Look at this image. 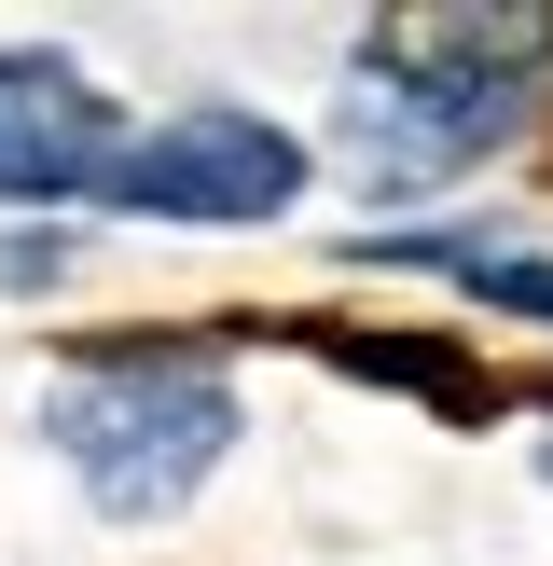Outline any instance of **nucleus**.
<instances>
[{
    "label": "nucleus",
    "instance_id": "6e6552de",
    "mask_svg": "<svg viewBox=\"0 0 553 566\" xmlns=\"http://www.w3.org/2000/svg\"><path fill=\"white\" fill-rule=\"evenodd\" d=\"M540 470H553V442H540Z\"/></svg>",
    "mask_w": 553,
    "mask_h": 566
},
{
    "label": "nucleus",
    "instance_id": "39448f33",
    "mask_svg": "<svg viewBox=\"0 0 553 566\" xmlns=\"http://www.w3.org/2000/svg\"><path fill=\"white\" fill-rule=\"evenodd\" d=\"M387 263L457 276V291L498 304V318H553V249L540 235H387Z\"/></svg>",
    "mask_w": 553,
    "mask_h": 566
},
{
    "label": "nucleus",
    "instance_id": "7ed1b4c3",
    "mask_svg": "<svg viewBox=\"0 0 553 566\" xmlns=\"http://www.w3.org/2000/svg\"><path fill=\"white\" fill-rule=\"evenodd\" d=\"M291 193H304V138L263 125V111H221V97L166 111V125L111 166V208H138V221H194V235L276 221Z\"/></svg>",
    "mask_w": 553,
    "mask_h": 566
},
{
    "label": "nucleus",
    "instance_id": "20e7f679",
    "mask_svg": "<svg viewBox=\"0 0 553 566\" xmlns=\"http://www.w3.org/2000/svg\"><path fill=\"white\" fill-rule=\"evenodd\" d=\"M125 111L70 70V55H0V208H70V193H111L125 166Z\"/></svg>",
    "mask_w": 553,
    "mask_h": 566
},
{
    "label": "nucleus",
    "instance_id": "0eeeda50",
    "mask_svg": "<svg viewBox=\"0 0 553 566\" xmlns=\"http://www.w3.org/2000/svg\"><path fill=\"white\" fill-rule=\"evenodd\" d=\"M28 276H55V235H0V291H28Z\"/></svg>",
    "mask_w": 553,
    "mask_h": 566
},
{
    "label": "nucleus",
    "instance_id": "f257e3e1",
    "mask_svg": "<svg viewBox=\"0 0 553 566\" xmlns=\"http://www.w3.org/2000/svg\"><path fill=\"white\" fill-rule=\"evenodd\" d=\"M540 55H553V14H387L346 70L332 138L374 193H429L525 125Z\"/></svg>",
    "mask_w": 553,
    "mask_h": 566
},
{
    "label": "nucleus",
    "instance_id": "423d86ee",
    "mask_svg": "<svg viewBox=\"0 0 553 566\" xmlns=\"http://www.w3.org/2000/svg\"><path fill=\"white\" fill-rule=\"evenodd\" d=\"M319 359H346V374H374V387H415V401H442V415H470V401H484V374H470V359H442V346H374V332H319Z\"/></svg>",
    "mask_w": 553,
    "mask_h": 566
},
{
    "label": "nucleus",
    "instance_id": "f03ea898",
    "mask_svg": "<svg viewBox=\"0 0 553 566\" xmlns=\"http://www.w3.org/2000/svg\"><path fill=\"white\" fill-rule=\"evenodd\" d=\"M42 442L83 470L111 525H166L221 457H236V387L180 346H97L42 387Z\"/></svg>",
    "mask_w": 553,
    "mask_h": 566
}]
</instances>
